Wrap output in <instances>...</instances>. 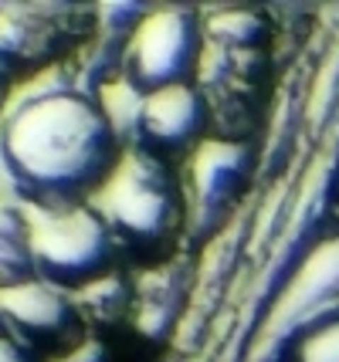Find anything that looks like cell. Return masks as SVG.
Listing matches in <instances>:
<instances>
[{
    "label": "cell",
    "mask_w": 339,
    "mask_h": 362,
    "mask_svg": "<svg viewBox=\"0 0 339 362\" xmlns=\"http://www.w3.org/2000/svg\"><path fill=\"white\" fill-rule=\"evenodd\" d=\"M58 362H105V352H102L98 342H85L81 349H75L71 356H65V359H58Z\"/></svg>",
    "instance_id": "9a60e30c"
},
{
    "label": "cell",
    "mask_w": 339,
    "mask_h": 362,
    "mask_svg": "<svg viewBox=\"0 0 339 362\" xmlns=\"http://www.w3.org/2000/svg\"><path fill=\"white\" fill-rule=\"evenodd\" d=\"M88 204L96 206V214L113 230L119 247L126 244V247L149 251L173 240L180 227L187 230L183 183L166 166V159L136 146L122 153L119 166Z\"/></svg>",
    "instance_id": "7a4b0ae2"
},
{
    "label": "cell",
    "mask_w": 339,
    "mask_h": 362,
    "mask_svg": "<svg viewBox=\"0 0 339 362\" xmlns=\"http://www.w3.org/2000/svg\"><path fill=\"white\" fill-rule=\"evenodd\" d=\"M4 332H7V329H4V318H0V335H4Z\"/></svg>",
    "instance_id": "e0dca14e"
},
{
    "label": "cell",
    "mask_w": 339,
    "mask_h": 362,
    "mask_svg": "<svg viewBox=\"0 0 339 362\" xmlns=\"http://www.w3.org/2000/svg\"><path fill=\"white\" fill-rule=\"evenodd\" d=\"M0 362H38L31 349L24 346V342H17L14 335H0Z\"/></svg>",
    "instance_id": "5bb4252c"
},
{
    "label": "cell",
    "mask_w": 339,
    "mask_h": 362,
    "mask_svg": "<svg viewBox=\"0 0 339 362\" xmlns=\"http://www.w3.org/2000/svg\"><path fill=\"white\" fill-rule=\"evenodd\" d=\"M31 234L38 278L71 295L113 274L119 244L92 204L68 210H31Z\"/></svg>",
    "instance_id": "5b68a950"
},
{
    "label": "cell",
    "mask_w": 339,
    "mask_h": 362,
    "mask_svg": "<svg viewBox=\"0 0 339 362\" xmlns=\"http://www.w3.org/2000/svg\"><path fill=\"white\" fill-rule=\"evenodd\" d=\"M0 318L7 335L17 342L41 352V349H58L62 359L81 349V312L71 291L45 278H31L14 288H0Z\"/></svg>",
    "instance_id": "ba28073f"
},
{
    "label": "cell",
    "mask_w": 339,
    "mask_h": 362,
    "mask_svg": "<svg viewBox=\"0 0 339 362\" xmlns=\"http://www.w3.org/2000/svg\"><path fill=\"white\" fill-rule=\"evenodd\" d=\"M14 81L7 78V71L0 68V119H4V112H7V105H11V98H14Z\"/></svg>",
    "instance_id": "2e32d148"
},
{
    "label": "cell",
    "mask_w": 339,
    "mask_h": 362,
    "mask_svg": "<svg viewBox=\"0 0 339 362\" xmlns=\"http://www.w3.org/2000/svg\"><path fill=\"white\" fill-rule=\"evenodd\" d=\"M339 305V227L323 230V237L306 251L299 268L292 271L255 318L241 362H282L292 339L312 318Z\"/></svg>",
    "instance_id": "3957f363"
},
{
    "label": "cell",
    "mask_w": 339,
    "mask_h": 362,
    "mask_svg": "<svg viewBox=\"0 0 339 362\" xmlns=\"http://www.w3.org/2000/svg\"><path fill=\"white\" fill-rule=\"evenodd\" d=\"M204 62V17L194 7L166 4L149 7V14L132 31L119 75L136 92L153 95L173 85H190Z\"/></svg>",
    "instance_id": "8992f818"
},
{
    "label": "cell",
    "mask_w": 339,
    "mask_h": 362,
    "mask_svg": "<svg viewBox=\"0 0 339 362\" xmlns=\"http://www.w3.org/2000/svg\"><path fill=\"white\" fill-rule=\"evenodd\" d=\"M268 21L255 7H217L204 17V41L224 51H261Z\"/></svg>",
    "instance_id": "7c38bea8"
},
{
    "label": "cell",
    "mask_w": 339,
    "mask_h": 362,
    "mask_svg": "<svg viewBox=\"0 0 339 362\" xmlns=\"http://www.w3.org/2000/svg\"><path fill=\"white\" fill-rule=\"evenodd\" d=\"M71 298L79 305L81 318H88L96 325H109V322H119L132 308V284L113 271V274L92 281L88 288L75 291Z\"/></svg>",
    "instance_id": "4fadbf2b"
},
{
    "label": "cell",
    "mask_w": 339,
    "mask_h": 362,
    "mask_svg": "<svg viewBox=\"0 0 339 362\" xmlns=\"http://www.w3.org/2000/svg\"><path fill=\"white\" fill-rule=\"evenodd\" d=\"M210 105L204 92L190 85H173L163 92L143 95V112L136 126V149H146L153 156H173V153H190L200 139H207Z\"/></svg>",
    "instance_id": "9c48e42d"
},
{
    "label": "cell",
    "mask_w": 339,
    "mask_h": 362,
    "mask_svg": "<svg viewBox=\"0 0 339 362\" xmlns=\"http://www.w3.org/2000/svg\"><path fill=\"white\" fill-rule=\"evenodd\" d=\"M122 153L98 88L75 62L21 85L0 119V173L28 210L88 204Z\"/></svg>",
    "instance_id": "6da1fadb"
},
{
    "label": "cell",
    "mask_w": 339,
    "mask_h": 362,
    "mask_svg": "<svg viewBox=\"0 0 339 362\" xmlns=\"http://www.w3.org/2000/svg\"><path fill=\"white\" fill-rule=\"evenodd\" d=\"M0 14H4V4H0Z\"/></svg>",
    "instance_id": "ac0fdd59"
},
{
    "label": "cell",
    "mask_w": 339,
    "mask_h": 362,
    "mask_svg": "<svg viewBox=\"0 0 339 362\" xmlns=\"http://www.w3.org/2000/svg\"><path fill=\"white\" fill-rule=\"evenodd\" d=\"M38 278L31 210L17 200H0V288Z\"/></svg>",
    "instance_id": "8fae6325"
},
{
    "label": "cell",
    "mask_w": 339,
    "mask_h": 362,
    "mask_svg": "<svg viewBox=\"0 0 339 362\" xmlns=\"http://www.w3.org/2000/svg\"><path fill=\"white\" fill-rule=\"evenodd\" d=\"M197 288L194 257H170L132 281V322L146 339L163 342L190 312Z\"/></svg>",
    "instance_id": "30bf717a"
},
{
    "label": "cell",
    "mask_w": 339,
    "mask_h": 362,
    "mask_svg": "<svg viewBox=\"0 0 339 362\" xmlns=\"http://www.w3.org/2000/svg\"><path fill=\"white\" fill-rule=\"evenodd\" d=\"M98 7L79 4H4L0 14V68L17 88L65 64L68 51L85 47L96 34Z\"/></svg>",
    "instance_id": "277c9868"
},
{
    "label": "cell",
    "mask_w": 339,
    "mask_h": 362,
    "mask_svg": "<svg viewBox=\"0 0 339 362\" xmlns=\"http://www.w3.org/2000/svg\"><path fill=\"white\" fill-rule=\"evenodd\" d=\"M258 166L248 139L207 136L187 153L183 163V200H187V240L210 244L238 214L248 180Z\"/></svg>",
    "instance_id": "52a82bcc"
}]
</instances>
